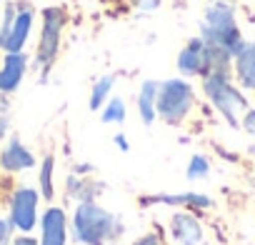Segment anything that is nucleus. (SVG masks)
Masks as SVG:
<instances>
[{"label": "nucleus", "instance_id": "obj_1", "mask_svg": "<svg viewBox=\"0 0 255 245\" xmlns=\"http://www.w3.org/2000/svg\"><path fill=\"white\" fill-rule=\"evenodd\" d=\"M125 225L120 215L105 210L95 200L78 203L73 213V240L78 245H113L123 238Z\"/></svg>", "mask_w": 255, "mask_h": 245}, {"label": "nucleus", "instance_id": "obj_2", "mask_svg": "<svg viewBox=\"0 0 255 245\" xmlns=\"http://www.w3.org/2000/svg\"><path fill=\"white\" fill-rule=\"evenodd\" d=\"M200 38L208 45L220 48V50H225L233 58L243 50L245 43H243L240 28L235 23V10H233L230 3H225V0H215V3L208 5L203 25H200Z\"/></svg>", "mask_w": 255, "mask_h": 245}, {"label": "nucleus", "instance_id": "obj_3", "mask_svg": "<svg viewBox=\"0 0 255 245\" xmlns=\"http://www.w3.org/2000/svg\"><path fill=\"white\" fill-rule=\"evenodd\" d=\"M203 90L208 100L215 105V110L230 122L233 128L240 125V115L248 113V100L245 95L230 83V75L225 73H210L203 78Z\"/></svg>", "mask_w": 255, "mask_h": 245}, {"label": "nucleus", "instance_id": "obj_4", "mask_svg": "<svg viewBox=\"0 0 255 245\" xmlns=\"http://www.w3.org/2000/svg\"><path fill=\"white\" fill-rule=\"evenodd\" d=\"M195 105V90L188 80L183 78H170L163 80L158 88V118L165 120L168 125H180V122L188 118V113Z\"/></svg>", "mask_w": 255, "mask_h": 245}, {"label": "nucleus", "instance_id": "obj_5", "mask_svg": "<svg viewBox=\"0 0 255 245\" xmlns=\"http://www.w3.org/2000/svg\"><path fill=\"white\" fill-rule=\"evenodd\" d=\"M63 25H65V13L60 8H48L43 13V35H40V43H38V55H35V60L43 70H48L55 63Z\"/></svg>", "mask_w": 255, "mask_h": 245}, {"label": "nucleus", "instance_id": "obj_6", "mask_svg": "<svg viewBox=\"0 0 255 245\" xmlns=\"http://www.w3.org/2000/svg\"><path fill=\"white\" fill-rule=\"evenodd\" d=\"M38 200L40 193L33 188H18L10 198V223L20 233H30L38 223Z\"/></svg>", "mask_w": 255, "mask_h": 245}, {"label": "nucleus", "instance_id": "obj_7", "mask_svg": "<svg viewBox=\"0 0 255 245\" xmlns=\"http://www.w3.org/2000/svg\"><path fill=\"white\" fill-rule=\"evenodd\" d=\"M30 28H33V10L28 5H18L13 25L5 33H0V48L8 53H23V45L30 35Z\"/></svg>", "mask_w": 255, "mask_h": 245}, {"label": "nucleus", "instance_id": "obj_8", "mask_svg": "<svg viewBox=\"0 0 255 245\" xmlns=\"http://www.w3.org/2000/svg\"><path fill=\"white\" fill-rule=\"evenodd\" d=\"M68 218L63 208H48L40 218V245H65Z\"/></svg>", "mask_w": 255, "mask_h": 245}, {"label": "nucleus", "instance_id": "obj_9", "mask_svg": "<svg viewBox=\"0 0 255 245\" xmlns=\"http://www.w3.org/2000/svg\"><path fill=\"white\" fill-rule=\"evenodd\" d=\"M170 235L178 245H200L203 243V225L190 213H175L170 218Z\"/></svg>", "mask_w": 255, "mask_h": 245}, {"label": "nucleus", "instance_id": "obj_10", "mask_svg": "<svg viewBox=\"0 0 255 245\" xmlns=\"http://www.w3.org/2000/svg\"><path fill=\"white\" fill-rule=\"evenodd\" d=\"M0 165H3V170H8V173L28 170V168L35 165V155L18 138H10L8 145L3 148V153H0Z\"/></svg>", "mask_w": 255, "mask_h": 245}, {"label": "nucleus", "instance_id": "obj_11", "mask_svg": "<svg viewBox=\"0 0 255 245\" xmlns=\"http://www.w3.org/2000/svg\"><path fill=\"white\" fill-rule=\"evenodd\" d=\"M28 68V58L25 53H8L3 60V68H0V93H13Z\"/></svg>", "mask_w": 255, "mask_h": 245}, {"label": "nucleus", "instance_id": "obj_12", "mask_svg": "<svg viewBox=\"0 0 255 245\" xmlns=\"http://www.w3.org/2000/svg\"><path fill=\"white\" fill-rule=\"evenodd\" d=\"M155 203H163V205H170V208H210L213 200L203 193H180V195H148V198H140V205H155Z\"/></svg>", "mask_w": 255, "mask_h": 245}, {"label": "nucleus", "instance_id": "obj_13", "mask_svg": "<svg viewBox=\"0 0 255 245\" xmlns=\"http://www.w3.org/2000/svg\"><path fill=\"white\" fill-rule=\"evenodd\" d=\"M235 78L240 88L255 90V43H245L243 50L235 55Z\"/></svg>", "mask_w": 255, "mask_h": 245}, {"label": "nucleus", "instance_id": "obj_14", "mask_svg": "<svg viewBox=\"0 0 255 245\" xmlns=\"http://www.w3.org/2000/svg\"><path fill=\"white\" fill-rule=\"evenodd\" d=\"M158 88L160 83L155 80H145L140 85V93H138V113L143 118L145 125H153L155 118H158V110H155V103H158Z\"/></svg>", "mask_w": 255, "mask_h": 245}, {"label": "nucleus", "instance_id": "obj_15", "mask_svg": "<svg viewBox=\"0 0 255 245\" xmlns=\"http://www.w3.org/2000/svg\"><path fill=\"white\" fill-rule=\"evenodd\" d=\"M100 190H103V185L95 183V180H83V178H70V180H68V193H70V198H75L78 203H90V200H95Z\"/></svg>", "mask_w": 255, "mask_h": 245}, {"label": "nucleus", "instance_id": "obj_16", "mask_svg": "<svg viewBox=\"0 0 255 245\" xmlns=\"http://www.w3.org/2000/svg\"><path fill=\"white\" fill-rule=\"evenodd\" d=\"M115 85V75H103L95 85H93V93H90V110H100L108 100H110V90Z\"/></svg>", "mask_w": 255, "mask_h": 245}, {"label": "nucleus", "instance_id": "obj_17", "mask_svg": "<svg viewBox=\"0 0 255 245\" xmlns=\"http://www.w3.org/2000/svg\"><path fill=\"white\" fill-rule=\"evenodd\" d=\"M53 170H55V160L53 155H48L40 165V195L45 200H53L55 195V185H53Z\"/></svg>", "mask_w": 255, "mask_h": 245}, {"label": "nucleus", "instance_id": "obj_18", "mask_svg": "<svg viewBox=\"0 0 255 245\" xmlns=\"http://www.w3.org/2000/svg\"><path fill=\"white\" fill-rule=\"evenodd\" d=\"M103 122H123L125 120V100L123 98H110L103 108V115H100Z\"/></svg>", "mask_w": 255, "mask_h": 245}, {"label": "nucleus", "instance_id": "obj_19", "mask_svg": "<svg viewBox=\"0 0 255 245\" xmlns=\"http://www.w3.org/2000/svg\"><path fill=\"white\" fill-rule=\"evenodd\" d=\"M208 173H210V163L203 155H193L190 163H188V178L190 180H203V178H208Z\"/></svg>", "mask_w": 255, "mask_h": 245}, {"label": "nucleus", "instance_id": "obj_20", "mask_svg": "<svg viewBox=\"0 0 255 245\" xmlns=\"http://www.w3.org/2000/svg\"><path fill=\"white\" fill-rule=\"evenodd\" d=\"M13 223L0 218V245H13Z\"/></svg>", "mask_w": 255, "mask_h": 245}, {"label": "nucleus", "instance_id": "obj_21", "mask_svg": "<svg viewBox=\"0 0 255 245\" xmlns=\"http://www.w3.org/2000/svg\"><path fill=\"white\" fill-rule=\"evenodd\" d=\"M133 245H163V240H160L158 233H145V235H140Z\"/></svg>", "mask_w": 255, "mask_h": 245}, {"label": "nucleus", "instance_id": "obj_22", "mask_svg": "<svg viewBox=\"0 0 255 245\" xmlns=\"http://www.w3.org/2000/svg\"><path fill=\"white\" fill-rule=\"evenodd\" d=\"M243 128L248 130V135L255 138V110H248V113L243 115Z\"/></svg>", "mask_w": 255, "mask_h": 245}, {"label": "nucleus", "instance_id": "obj_23", "mask_svg": "<svg viewBox=\"0 0 255 245\" xmlns=\"http://www.w3.org/2000/svg\"><path fill=\"white\" fill-rule=\"evenodd\" d=\"M133 3H135V8H140V10H153V8L160 5V0H133Z\"/></svg>", "mask_w": 255, "mask_h": 245}, {"label": "nucleus", "instance_id": "obj_24", "mask_svg": "<svg viewBox=\"0 0 255 245\" xmlns=\"http://www.w3.org/2000/svg\"><path fill=\"white\" fill-rule=\"evenodd\" d=\"M13 245H40V243H38L35 238H30L28 233H23L20 238H15V240H13Z\"/></svg>", "mask_w": 255, "mask_h": 245}, {"label": "nucleus", "instance_id": "obj_25", "mask_svg": "<svg viewBox=\"0 0 255 245\" xmlns=\"http://www.w3.org/2000/svg\"><path fill=\"white\" fill-rule=\"evenodd\" d=\"M8 128H10V120L3 115V118H0V140H3L5 138V133H8Z\"/></svg>", "mask_w": 255, "mask_h": 245}, {"label": "nucleus", "instance_id": "obj_26", "mask_svg": "<svg viewBox=\"0 0 255 245\" xmlns=\"http://www.w3.org/2000/svg\"><path fill=\"white\" fill-rule=\"evenodd\" d=\"M115 145H118L123 153L128 150V140H125V135H123V133H118V135H115Z\"/></svg>", "mask_w": 255, "mask_h": 245}, {"label": "nucleus", "instance_id": "obj_27", "mask_svg": "<svg viewBox=\"0 0 255 245\" xmlns=\"http://www.w3.org/2000/svg\"><path fill=\"white\" fill-rule=\"evenodd\" d=\"M253 158H255V148H253Z\"/></svg>", "mask_w": 255, "mask_h": 245}]
</instances>
